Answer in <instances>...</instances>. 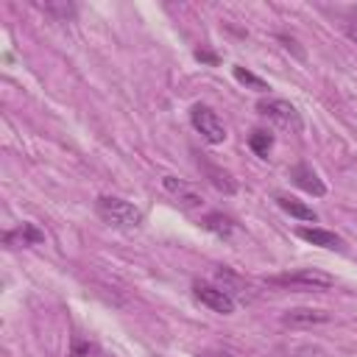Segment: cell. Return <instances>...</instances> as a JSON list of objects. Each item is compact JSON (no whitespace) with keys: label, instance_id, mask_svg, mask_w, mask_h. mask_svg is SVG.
Returning <instances> with one entry per match:
<instances>
[{"label":"cell","instance_id":"obj_1","mask_svg":"<svg viewBox=\"0 0 357 357\" xmlns=\"http://www.w3.org/2000/svg\"><path fill=\"white\" fill-rule=\"evenodd\" d=\"M95 212L114 229H137L142 223V212L134 204H128L123 198H114V195H98Z\"/></svg>","mask_w":357,"mask_h":357},{"label":"cell","instance_id":"obj_2","mask_svg":"<svg viewBox=\"0 0 357 357\" xmlns=\"http://www.w3.org/2000/svg\"><path fill=\"white\" fill-rule=\"evenodd\" d=\"M257 112L262 114V117H268L273 126H279V128H284V131H301L304 128V123H301V114H298V109L290 103V100H282V98H262L259 103H257Z\"/></svg>","mask_w":357,"mask_h":357},{"label":"cell","instance_id":"obj_3","mask_svg":"<svg viewBox=\"0 0 357 357\" xmlns=\"http://www.w3.org/2000/svg\"><path fill=\"white\" fill-rule=\"evenodd\" d=\"M268 284H282V287H312V290H326L335 284V279L318 268H298V271H287L279 276H271Z\"/></svg>","mask_w":357,"mask_h":357},{"label":"cell","instance_id":"obj_4","mask_svg":"<svg viewBox=\"0 0 357 357\" xmlns=\"http://www.w3.org/2000/svg\"><path fill=\"white\" fill-rule=\"evenodd\" d=\"M190 120H192V126H195V131L206 139V142H212V145H220L223 139H226V126H223V120L209 109V106H204V103H195L192 109H190Z\"/></svg>","mask_w":357,"mask_h":357},{"label":"cell","instance_id":"obj_5","mask_svg":"<svg viewBox=\"0 0 357 357\" xmlns=\"http://www.w3.org/2000/svg\"><path fill=\"white\" fill-rule=\"evenodd\" d=\"M192 293H195V298L201 301V304H206L209 310H215V312H220V315H231L234 312V298H231V293H226L223 287H215V284H209V282H195L192 284Z\"/></svg>","mask_w":357,"mask_h":357},{"label":"cell","instance_id":"obj_6","mask_svg":"<svg viewBox=\"0 0 357 357\" xmlns=\"http://www.w3.org/2000/svg\"><path fill=\"white\" fill-rule=\"evenodd\" d=\"M162 187H165L184 209H201V206H204V195H201L190 181H184V178L165 176V178H162Z\"/></svg>","mask_w":357,"mask_h":357},{"label":"cell","instance_id":"obj_7","mask_svg":"<svg viewBox=\"0 0 357 357\" xmlns=\"http://www.w3.org/2000/svg\"><path fill=\"white\" fill-rule=\"evenodd\" d=\"M290 181H293L298 190H304V192H310V195H315V198L326 195V184L321 181V176H318L307 162H298V165L290 167Z\"/></svg>","mask_w":357,"mask_h":357},{"label":"cell","instance_id":"obj_8","mask_svg":"<svg viewBox=\"0 0 357 357\" xmlns=\"http://www.w3.org/2000/svg\"><path fill=\"white\" fill-rule=\"evenodd\" d=\"M332 315L326 310H315V307H293L287 312H282V324L293 326V329H304V326H318L326 324Z\"/></svg>","mask_w":357,"mask_h":357},{"label":"cell","instance_id":"obj_9","mask_svg":"<svg viewBox=\"0 0 357 357\" xmlns=\"http://www.w3.org/2000/svg\"><path fill=\"white\" fill-rule=\"evenodd\" d=\"M198 167L204 170V176L209 178V184H212L215 190H220L223 195H234V192H237V181H234V178H231V173H229V170H223L220 165H215V162H209V159L198 156Z\"/></svg>","mask_w":357,"mask_h":357},{"label":"cell","instance_id":"obj_10","mask_svg":"<svg viewBox=\"0 0 357 357\" xmlns=\"http://www.w3.org/2000/svg\"><path fill=\"white\" fill-rule=\"evenodd\" d=\"M296 234H298L301 240H307V243H312V245H321V248H329V251H343V248H346L343 237H340V234H335V231H329V229H318V226H298V229H296Z\"/></svg>","mask_w":357,"mask_h":357},{"label":"cell","instance_id":"obj_11","mask_svg":"<svg viewBox=\"0 0 357 357\" xmlns=\"http://www.w3.org/2000/svg\"><path fill=\"white\" fill-rule=\"evenodd\" d=\"M273 201L290 215V218H298V220H307V223H315L318 220V215H315V209L312 206H307L304 201H298V198H293V195H284V192H276L273 195Z\"/></svg>","mask_w":357,"mask_h":357},{"label":"cell","instance_id":"obj_12","mask_svg":"<svg viewBox=\"0 0 357 357\" xmlns=\"http://www.w3.org/2000/svg\"><path fill=\"white\" fill-rule=\"evenodd\" d=\"M45 240V234L33 226V223H22V226H17V229H11V231H6L3 234V243L6 245H36V243H42Z\"/></svg>","mask_w":357,"mask_h":357},{"label":"cell","instance_id":"obj_13","mask_svg":"<svg viewBox=\"0 0 357 357\" xmlns=\"http://www.w3.org/2000/svg\"><path fill=\"white\" fill-rule=\"evenodd\" d=\"M201 226H204L206 231L218 234V237H231V231H234L231 218H226L223 212H209V215H204V218H201Z\"/></svg>","mask_w":357,"mask_h":357},{"label":"cell","instance_id":"obj_14","mask_svg":"<svg viewBox=\"0 0 357 357\" xmlns=\"http://www.w3.org/2000/svg\"><path fill=\"white\" fill-rule=\"evenodd\" d=\"M248 148L257 153V156H268L271 153V148H273V134L271 131H265V128H254L251 131V137H248Z\"/></svg>","mask_w":357,"mask_h":357},{"label":"cell","instance_id":"obj_15","mask_svg":"<svg viewBox=\"0 0 357 357\" xmlns=\"http://www.w3.org/2000/svg\"><path fill=\"white\" fill-rule=\"evenodd\" d=\"M70 357H100V349L86 337H75L70 346Z\"/></svg>","mask_w":357,"mask_h":357},{"label":"cell","instance_id":"obj_16","mask_svg":"<svg viewBox=\"0 0 357 357\" xmlns=\"http://www.w3.org/2000/svg\"><path fill=\"white\" fill-rule=\"evenodd\" d=\"M231 73H234V78H237V81H240L243 86H251V89H259V92H265V89H271V86H268V84H265V81H262L259 75H254V73H248L245 67H234Z\"/></svg>","mask_w":357,"mask_h":357},{"label":"cell","instance_id":"obj_17","mask_svg":"<svg viewBox=\"0 0 357 357\" xmlns=\"http://www.w3.org/2000/svg\"><path fill=\"white\" fill-rule=\"evenodd\" d=\"M42 8H45L47 14H56L59 20H67V17L75 14V8H73L70 3H42Z\"/></svg>","mask_w":357,"mask_h":357},{"label":"cell","instance_id":"obj_18","mask_svg":"<svg viewBox=\"0 0 357 357\" xmlns=\"http://www.w3.org/2000/svg\"><path fill=\"white\" fill-rule=\"evenodd\" d=\"M195 59H198V61H206V64H212V67L218 64V56H215L212 50H206V47H198V50H195Z\"/></svg>","mask_w":357,"mask_h":357},{"label":"cell","instance_id":"obj_19","mask_svg":"<svg viewBox=\"0 0 357 357\" xmlns=\"http://www.w3.org/2000/svg\"><path fill=\"white\" fill-rule=\"evenodd\" d=\"M346 36H349L351 42H357V20H354V22H346Z\"/></svg>","mask_w":357,"mask_h":357},{"label":"cell","instance_id":"obj_20","mask_svg":"<svg viewBox=\"0 0 357 357\" xmlns=\"http://www.w3.org/2000/svg\"><path fill=\"white\" fill-rule=\"evenodd\" d=\"M198 357H231L229 351H201Z\"/></svg>","mask_w":357,"mask_h":357}]
</instances>
